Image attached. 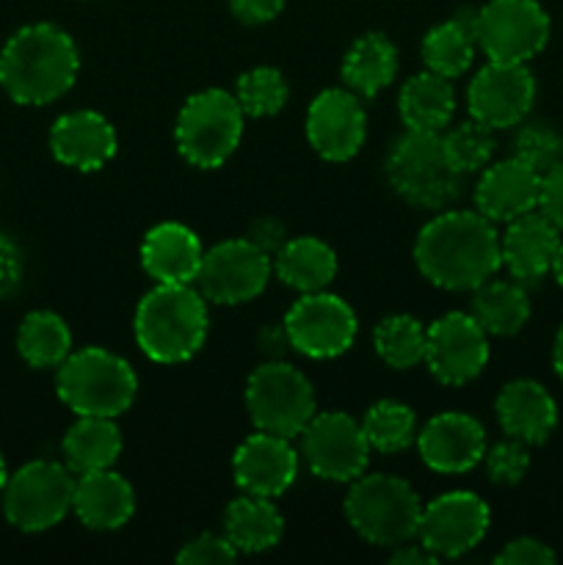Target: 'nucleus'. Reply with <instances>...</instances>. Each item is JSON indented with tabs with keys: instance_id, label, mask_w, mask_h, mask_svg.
Returning <instances> with one entry per match:
<instances>
[{
	"instance_id": "nucleus-18",
	"label": "nucleus",
	"mask_w": 563,
	"mask_h": 565,
	"mask_svg": "<svg viewBox=\"0 0 563 565\" xmlns=\"http://www.w3.org/2000/svg\"><path fill=\"white\" fill-rule=\"evenodd\" d=\"M417 452L431 472L464 475L486 456V430L475 417L445 412L417 430Z\"/></svg>"
},
{
	"instance_id": "nucleus-48",
	"label": "nucleus",
	"mask_w": 563,
	"mask_h": 565,
	"mask_svg": "<svg viewBox=\"0 0 563 565\" xmlns=\"http://www.w3.org/2000/svg\"><path fill=\"white\" fill-rule=\"evenodd\" d=\"M552 367H555L557 379L563 381V323L555 334V345H552Z\"/></svg>"
},
{
	"instance_id": "nucleus-47",
	"label": "nucleus",
	"mask_w": 563,
	"mask_h": 565,
	"mask_svg": "<svg viewBox=\"0 0 563 565\" xmlns=\"http://www.w3.org/2000/svg\"><path fill=\"white\" fill-rule=\"evenodd\" d=\"M390 563H395V565H434V563H439V557H436L431 550H425L423 544H412V541H406V544L395 546V552L390 555Z\"/></svg>"
},
{
	"instance_id": "nucleus-29",
	"label": "nucleus",
	"mask_w": 563,
	"mask_h": 565,
	"mask_svg": "<svg viewBox=\"0 0 563 565\" xmlns=\"http://www.w3.org/2000/svg\"><path fill=\"white\" fill-rule=\"evenodd\" d=\"M475 47H478V42H475V11H456L450 20L439 22V25L425 33V70L453 81V77L464 75L469 70L475 58Z\"/></svg>"
},
{
	"instance_id": "nucleus-26",
	"label": "nucleus",
	"mask_w": 563,
	"mask_h": 565,
	"mask_svg": "<svg viewBox=\"0 0 563 565\" xmlns=\"http://www.w3.org/2000/svg\"><path fill=\"white\" fill-rule=\"evenodd\" d=\"M285 533V519L270 497L243 494L224 511V535L243 555L274 550Z\"/></svg>"
},
{
	"instance_id": "nucleus-7",
	"label": "nucleus",
	"mask_w": 563,
	"mask_h": 565,
	"mask_svg": "<svg viewBox=\"0 0 563 565\" xmlns=\"http://www.w3.org/2000/svg\"><path fill=\"white\" fill-rule=\"evenodd\" d=\"M243 116L235 94L204 88L180 108L174 127L177 149L196 169H219L241 143Z\"/></svg>"
},
{
	"instance_id": "nucleus-20",
	"label": "nucleus",
	"mask_w": 563,
	"mask_h": 565,
	"mask_svg": "<svg viewBox=\"0 0 563 565\" xmlns=\"http://www.w3.org/2000/svg\"><path fill=\"white\" fill-rule=\"evenodd\" d=\"M541 174L524 160L508 158L486 166L475 188V207L495 224H508L524 213L539 210Z\"/></svg>"
},
{
	"instance_id": "nucleus-36",
	"label": "nucleus",
	"mask_w": 563,
	"mask_h": 565,
	"mask_svg": "<svg viewBox=\"0 0 563 565\" xmlns=\"http://www.w3.org/2000/svg\"><path fill=\"white\" fill-rule=\"evenodd\" d=\"M287 81L274 66H254L237 81V105L246 116H274L287 105Z\"/></svg>"
},
{
	"instance_id": "nucleus-15",
	"label": "nucleus",
	"mask_w": 563,
	"mask_h": 565,
	"mask_svg": "<svg viewBox=\"0 0 563 565\" xmlns=\"http://www.w3.org/2000/svg\"><path fill=\"white\" fill-rule=\"evenodd\" d=\"M489 362V334L472 315L447 312L428 326L425 364L445 386L469 384Z\"/></svg>"
},
{
	"instance_id": "nucleus-34",
	"label": "nucleus",
	"mask_w": 563,
	"mask_h": 565,
	"mask_svg": "<svg viewBox=\"0 0 563 565\" xmlns=\"http://www.w3.org/2000/svg\"><path fill=\"white\" fill-rule=\"evenodd\" d=\"M362 430L368 436L370 450L392 456V452L408 450L417 441V417L406 403L379 401L364 414Z\"/></svg>"
},
{
	"instance_id": "nucleus-38",
	"label": "nucleus",
	"mask_w": 563,
	"mask_h": 565,
	"mask_svg": "<svg viewBox=\"0 0 563 565\" xmlns=\"http://www.w3.org/2000/svg\"><path fill=\"white\" fill-rule=\"evenodd\" d=\"M513 158L524 160L530 169L544 177L546 171L563 163V132L546 125L522 127L513 141Z\"/></svg>"
},
{
	"instance_id": "nucleus-22",
	"label": "nucleus",
	"mask_w": 563,
	"mask_h": 565,
	"mask_svg": "<svg viewBox=\"0 0 563 565\" xmlns=\"http://www.w3.org/2000/svg\"><path fill=\"white\" fill-rule=\"evenodd\" d=\"M500 428L522 445H544L557 428V403L544 384L533 379L508 381L495 403Z\"/></svg>"
},
{
	"instance_id": "nucleus-3",
	"label": "nucleus",
	"mask_w": 563,
	"mask_h": 565,
	"mask_svg": "<svg viewBox=\"0 0 563 565\" xmlns=\"http://www.w3.org/2000/svg\"><path fill=\"white\" fill-rule=\"evenodd\" d=\"M208 340V301L191 285H155L136 309V342L158 364L196 356Z\"/></svg>"
},
{
	"instance_id": "nucleus-9",
	"label": "nucleus",
	"mask_w": 563,
	"mask_h": 565,
	"mask_svg": "<svg viewBox=\"0 0 563 565\" xmlns=\"http://www.w3.org/2000/svg\"><path fill=\"white\" fill-rule=\"evenodd\" d=\"M75 472L55 461H31L6 480L3 505L6 522L22 533H42L64 522L75 497Z\"/></svg>"
},
{
	"instance_id": "nucleus-31",
	"label": "nucleus",
	"mask_w": 563,
	"mask_h": 565,
	"mask_svg": "<svg viewBox=\"0 0 563 565\" xmlns=\"http://www.w3.org/2000/svg\"><path fill=\"white\" fill-rule=\"evenodd\" d=\"M61 452L75 475L110 469L121 452V434L110 417H77L61 441Z\"/></svg>"
},
{
	"instance_id": "nucleus-12",
	"label": "nucleus",
	"mask_w": 563,
	"mask_h": 565,
	"mask_svg": "<svg viewBox=\"0 0 563 565\" xmlns=\"http://www.w3.org/2000/svg\"><path fill=\"white\" fill-rule=\"evenodd\" d=\"M285 331L293 351L309 359L342 356L353 345L359 331L357 312L331 292H304L285 315Z\"/></svg>"
},
{
	"instance_id": "nucleus-17",
	"label": "nucleus",
	"mask_w": 563,
	"mask_h": 565,
	"mask_svg": "<svg viewBox=\"0 0 563 565\" xmlns=\"http://www.w3.org/2000/svg\"><path fill=\"white\" fill-rule=\"evenodd\" d=\"M368 136V116L351 88H326L309 103L307 141L331 163L351 160Z\"/></svg>"
},
{
	"instance_id": "nucleus-50",
	"label": "nucleus",
	"mask_w": 563,
	"mask_h": 565,
	"mask_svg": "<svg viewBox=\"0 0 563 565\" xmlns=\"http://www.w3.org/2000/svg\"><path fill=\"white\" fill-rule=\"evenodd\" d=\"M6 480H9V472H6V461H3V456H0V497H3Z\"/></svg>"
},
{
	"instance_id": "nucleus-10",
	"label": "nucleus",
	"mask_w": 563,
	"mask_h": 565,
	"mask_svg": "<svg viewBox=\"0 0 563 565\" xmlns=\"http://www.w3.org/2000/svg\"><path fill=\"white\" fill-rule=\"evenodd\" d=\"M475 42L489 61L528 64L550 42V14L539 0H489L475 11Z\"/></svg>"
},
{
	"instance_id": "nucleus-49",
	"label": "nucleus",
	"mask_w": 563,
	"mask_h": 565,
	"mask_svg": "<svg viewBox=\"0 0 563 565\" xmlns=\"http://www.w3.org/2000/svg\"><path fill=\"white\" fill-rule=\"evenodd\" d=\"M552 276H555V281L557 285L563 287V241H561V246H557V252H555V259H552V270H550Z\"/></svg>"
},
{
	"instance_id": "nucleus-46",
	"label": "nucleus",
	"mask_w": 563,
	"mask_h": 565,
	"mask_svg": "<svg viewBox=\"0 0 563 565\" xmlns=\"http://www.w3.org/2000/svg\"><path fill=\"white\" fill-rule=\"evenodd\" d=\"M259 351L268 353L270 362H279L287 351H293L290 345V337H287L285 323L282 326H268V329L259 331Z\"/></svg>"
},
{
	"instance_id": "nucleus-33",
	"label": "nucleus",
	"mask_w": 563,
	"mask_h": 565,
	"mask_svg": "<svg viewBox=\"0 0 563 565\" xmlns=\"http://www.w3.org/2000/svg\"><path fill=\"white\" fill-rule=\"evenodd\" d=\"M17 351L31 367H59L72 353V331L64 318L47 309L25 315L17 331Z\"/></svg>"
},
{
	"instance_id": "nucleus-42",
	"label": "nucleus",
	"mask_w": 563,
	"mask_h": 565,
	"mask_svg": "<svg viewBox=\"0 0 563 565\" xmlns=\"http://www.w3.org/2000/svg\"><path fill=\"white\" fill-rule=\"evenodd\" d=\"M539 210L563 232V163L541 177Z\"/></svg>"
},
{
	"instance_id": "nucleus-23",
	"label": "nucleus",
	"mask_w": 563,
	"mask_h": 565,
	"mask_svg": "<svg viewBox=\"0 0 563 565\" xmlns=\"http://www.w3.org/2000/svg\"><path fill=\"white\" fill-rule=\"evenodd\" d=\"M561 241V230L541 210L519 215L508 221L506 235H500L502 265L519 281L541 279L552 270Z\"/></svg>"
},
{
	"instance_id": "nucleus-30",
	"label": "nucleus",
	"mask_w": 563,
	"mask_h": 565,
	"mask_svg": "<svg viewBox=\"0 0 563 565\" xmlns=\"http://www.w3.org/2000/svg\"><path fill=\"white\" fill-rule=\"evenodd\" d=\"M397 72V50L384 33H364L342 58V81L357 97H375Z\"/></svg>"
},
{
	"instance_id": "nucleus-21",
	"label": "nucleus",
	"mask_w": 563,
	"mask_h": 565,
	"mask_svg": "<svg viewBox=\"0 0 563 565\" xmlns=\"http://www.w3.org/2000/svg\"><path fill=\"white\" fill-rule=\"evenodd\" d=\"M50 149L70 169L97 171L116 154V130L97 110H72L55 119Z\"/></svg>"
},
{
	"instance_id": "nucleus-11",
	"label": "nucleus",
	"mask_w": 563,
	"mask_h": 565,
	"mask_svg": "<svg viewBox=\"0 0 563 565\" xmlns=\"http://www.w3.org/2000/svg\"><path fill=\"white\" fill-rule=\"evenodd\" d=\"M274 274V259L263 248L254 246L248 237L221 241L204 252L199 274L193 279L196 290L208 303L235 307L257 298Z\"/></svg>"
},
{
	"instance_id": "nucleus-44",
	"label": "nucleus",
	"mask_w": 563,
	"mask_h": 565,
	"mask_svg": "<svg viewBox=\"0 0 563 565\" xmlns=\"http://www.w3.org/2000/svg\"><path fill=\"white\" fill-rule=\"evenodd\" d=\"M22 279V254L6 235H0V298L11 296Z\"/></svg>"
},
{
	"instance_id": "nucleus-39",
	"label": "nucleus",
	"mask_w": 563,
	"mask_h": 565,
	"mask_svg": "<svg viewBox=\"0 0 563 565\" xmlns=\"http://www.w3.org/2000/svg\"><path fill=\"white\" fill-rule=\"evenodd\" d=\"M484 461H486V472H489L491 483L517 486L519 480L528 475L530 452H528V445L511 439V441H502V445H495L491 450H486Z\"/></svg>"
},
{
	"instance_id": "nucleus-25",
	"label": "nucleus",
	"mask_w": 563,
	"mask_h": 565,
	"mask_svg": "<svg viewBox=\"0 0 563 565\" xmlns=\"http://www.w3.org/2000/svg\"><path fill=\"white\" fill-rule=\"evenodd\" d=\"M72 511L92 530H119L136 513V491L114 469L77 475Z\"/></svg>"
},
{
	"instance_id": "nucleus-5",
	"label": "nucleus",
	"mask_w": 563,
	"mask_h": 565,
	"mask_svg": "<svg viewBox=\"0 0 563 565\" xmlns=\"http://www.w3.org/2000/svg\"><path fill=\"white\" fill-rule=\"evenodd\" d=\"M386 180L414 207L445 210L461 196L464 174L447 160L439 132L406 130L386 158Z\"/></svg>"
},
{
	"instance_id": "nucleus-19",
	"label": "nucleus",
	"mask_w": 563,
	"mask_h": 565,
	"mask_svg": "<svg viewBox=\"0 0 563 565\" xmlns=\"http://www.w3.org/2000/svg\"><path fill=\"white\" fill-rule=\"evenodd\" d=\"M232 472H235V483L246 494L274 500V497H282L296 483L298 456L293 450L290 439L257 430L235 450Z\"/></svg>"
},
{
	"instance_id": "nucleus-40",
	"label": "nucleus",
	"mask_w": 563,
	"mask_h": 565,
	"mask_svg": "<svg viewBox=\"0 0 563 565\" xmlns=\"http://www.w3.org/2000/svg\"><path fill=\"white\" fill-rule=\"evenodd\" d=\"M235 557H237V550L226 541V535H215V533L196 535V539L182 544V550L177 552V563L180 565H219V563H232Z\"/></svg>"
},
{
	"instance_id": "nucleus-8",
	"label": "nucleus",
	"mask_w": 563,
	"mask_h": 565,
	"mask_svg": "<svg viewBox=\"0 0 563 565\" xmlns=\"http://www.w3.org/2000/svg\"><path fill=\"white\" fill-rule=\"evenodd\" d=\"M246 408L254 428L296 439L318 414L307 375L287 362H265L248 375Z\"/></svg>"
},
{
	"instance_id": "nucleus-43",
	"label": "nucleus",
	"mask_w": 563,
	"mask_h": 565,
	"mask_svg": "<svg viewBox=\"0 0 563 565\" xmlns=\"http://www.w3.org/2000/svg\"><path fill=\"white\" fill-rule=\"evenodd\" d=\"M285 3L287 0H230V9L246 25H263V22L276 20Z\"/></svg>"
},
{
	"instance_id": "nucleus-13",
	"label": "nucleus",
	"mask_w": 563,
	"mask_h": 565,
	"mask_svg": "<svg viewBox=\"0 0 563 565\" xmlns=\"http://www.w3.org/2000/svg\"><path fill=\"white\" fill-rule=\"evenodd\" d=\"M301 452L312 475L331 483H353L370 461L362 423L342 412L315 414L301 430Z\"/></svg>"
},
{
	"instance_id": "nucleus-14",
	"label": "nucleus",
	"mask_w": 563,
	"mask_h": 565,
	"mask_svg": "<svg viewBox=\"0 0 563 565\" xmlns=\"http://www.w3.org/2000/svg\"><path fill=\"white\" fill-rule=\"evenodd\" d=\"M491 511L472 491H447L423 505L417 541L436 557H461L489 533Z\"/></svg>"
},
{
	"instance_id": "nucleus-24",
	"label": "nucleus",
	"mask_w": 563,
	"mask_h": 565,
	"mask_svg": "<svg viewBox=\"0 0 563 565\" xmlns=\"http://www.w3.org/2000/svg\"><path fill=\"white\" fill-rule=\"evenodd\" d=\"M202 257L196 232L177 221L152 226L141 243V265L158 285H193Z\"/></svg>"
},
{
	"instance_id": "nucleus-4",
	"label": "nucleus",
	"mask_w": 563,
	"mask_h": 565,
	"mask_svg": "<svg viewBox=\"0 0 563 565\" xmlns=\"http://www.w3.org/2000/svg\"><path fill=\"white\" fill-rule=\"evenodd\" d=\"M55 392L77 417L116 419L136 401L138 379L116 353L105 348H83L59 364Z\"/></svg>"
},
{
	"instance_id": "nucleus-2",
	"label": "nucleus",
	"mask_w": 563,
	"mask_h": 565,
	"mask_svg": "<svg viewBox=\"0 0 563 565\" xmlns=\"http://www.w3.org/2000/svg\"><path fill=\"white\" fill-rule=\"evenodd\" d=\"M81 58L66 31L50 22L20 28L0 50V86L17 105H50L75 86Z\"/></svg>"
},
{
	"instance_id": "nucleus-27",
	"label": "nucleus",
	"mask_w": 563,
	"mask_h": 565,
	"mask_svg": "<svg viewBox=\"0 0 563 565\" xmlns=\"http://www.w3.org/2000/svg\"><path fill=\"white\" fill-rule=\"evenodd\" d=\"M397 108L406 130L442 132L456 114V92L447 77L425 70L403 83Z\"/></svg>"
},
{
	"instance_id": "nucleus-28",
	"label": "nucleus",
	"mask_w": 563,
	"mask_h": 565,
	"mask_svg": "<svg viewBox=\"0 0 563 565\" xmlns=\"http://www.w3.org/2000/svg\"><path fill=\"white\" fill-rule=\"evenodd\" d=\"M274 270L287 287L304 292H320L334 281L337 254L318 237H293L274 254Z\"/></svg>"
},
{
	"instance_id": "nucleus-45",
	"label": "nucleus",
	"mask_w": 563,
	"mask_h": 565,
	"mask_svg": "<svg viewBox=\"0 0 563 565\" xmlns=\"http://www.w3.org/2000/svg\"><path fill=\"white\" fill-rule=\"evenodd\" d=\"M248 241L263 248L265 254H270V259H274V254L285 246V226L276 218H259L252 226V232H248Z\"/></svg>"
},
{
	"instance_id": "nucleus-16",
	"label": "nucleus",
	"mask_w": 563,
	"mask_h": 565,
	"mask_svg": "<svg viewBox=\"0 0 563 565\" xmlns=\"http://www.w3.org/2000/svg\"><path fill=\"white\" fill-rule=\"evenodd\" d=\"M467 103L469 116L491 130L519 125L535 103L533 72L528 64L489 61L469 83Z\"/></svg>"
},
{
	"instance_id": "nucleus-32",
	"label": "nucleus",
	"mask_w": 563,
	"mask_h": 565,
	"mask_svg": "<svg viewBox=\"0 0 563 565\" xmlns=\"http://www.w3.org/2000/svg\"><path fill=\"white\" fill-rule=\"evenodd\" d=\"M472 315L491 337H513L530 320V298L513 281H484L472 290Z\"/></svg>"
},
{
	"instance_id": "nucleus-37",
	"label": "nucleus",
	"mask_w": 563,
	"mask_h": 565,
	"mask_svg": "<svg viewBox=\"0 0 563 565\" xmlns=\"http://www.w3.org/2000/svg\"><path fill=\"white\" fill-rule=\"evenodd\" d=\"M442 143H445L447 160L461 174H472V171L489 166L491 154H495V130L480 125L478 119H467L453 127V130H447L442 136Z\"/></svg>"
},
{
	"instance_id": "nucleus-41",
	"label": "nucleus",
	"mask_w": 563,
	"mask_h": 565,
	"mask_svg": "<svg viewBox=\"0 0 563 565\" xmlns=\"http://www.w3.org/2000/svg\"><path fill=\"white\" fill-rule=\"evenodd\" d=\"M555 561L557 555L544 544V541L528 539V535H524V539H513L511 544L502 546L495 557V563L500 565H552Z\"/></svg>"
},
{
	"instance_id": "nucleus-6",
	"label": "nucleus",
	"mask_w": 563,
	"mask_h": 565,
	"mask_svg": "<svg viewBox=\"0 0 563 565\" xmlns=\"http://www.w3.org/2000/svg\"><path fill=\"white\" fill-rule=\"evenodd\" d=\"M346 516L368 544L395 550L417 539L423 502L403 478L362 475L346 497Z\"/></svg>"
},
{
	"instance_id": "nucleus-1",
	"label": "nucleus",
	"mask_w": 563,
	"mask_h": 565,
	"mask_svg": "<svg viewBox=\"0 0 563 565\" xmlns=\"http://www.w3.org/2000/svg\"><path fill=\"white\" fill-rule=\"evenodd\" d=\"M414 263L442 290H475L502 268L495 221L478 210H445L419 230Z\"/></svg>"
},
{
	"instance_id": "nucleus-35",
	"label": "nucleus",
	"mask_w": 563,
	"mask_h": 565,
	"mask_svg": "<svg viewBox=\"0 0 563 565\" xmlns=\"http://www.w3.org/2000/svg\"><path fill=\"white\" fill-rule=\"evenodd\" d=\"M425 340L428 329L412 315H390L375 326V351L390 367L408 370L425 362Z\"/></svg>"
}]
</instances>
